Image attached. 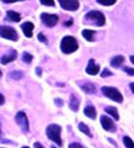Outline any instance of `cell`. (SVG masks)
<instances>
[{
	"label": "cell",
	"instance_id": "f1b7e54d",
	"mask_svg": "<svg viewBox=\"0 0 134 148\" xmlns=\"http://www.w3.org/2000/svg\"><path fill=\"white\" fill-rule=\"evenodd\" d=\"M69 148H84V147L81 146L80 143H71V145L69 146Z\"/></svg>",
	"mask_w": 134,
	"mask_h": 148
},
{
	"label": "cell",
	"instance_id": "6da1fadb",
	"mask_svg": "<svg viewBox=\"0 0 134 148\" xmlns=\"http://www.w3.org/2000/svg\"><path fill=\"white\" fill-rule=\"evenodd\" d=\"M77 48H79V43L75 40V38H73V36H65V38H63V40L61 42V49L63 53H65V54L73 53V52H75Z\"/></svg>",
	"mask_w": 134,
	"mask_h": 148
},
{
	"label": "cell",
	"instance_id": "3957f363",
	"mask_svg": "<svg viewBox=\"0 0 134 148\" xmlns=\"http://www.w3.org/2000/svg\"><path fill=\"white\" fill-rule=\"evenodd\" d=\"M102 93L105 95L106 98L114 100L116 102H122L123 101V97L120 93V90H117L114 87H103L102 88Z\"/></svg>",
	"mask_w": 134,
	"mask_h": 148
},
{
	"label": "cell",
	"instance_id": "d4e9b609",
	"mask_svg": "<svg viewBox=\"0 0 134 148\" xmlns=\"http://www.w3.org/2000/svg\"><path fill=\"white\" fill-rule=\"evenodd\" d=\"M22 76H23V73L19 72V71H15V72H11V77L13 78H21Z\"/></svg>",
	"mask_w": 134,
	"mask_h": 148
},
{
	"label": "cell",
	"instance_id": "277c9868",
	"mask_svg": "<svg viewBox=\"0 0 134 148\" xmlns=\"http://www.w3.org/2000/svg\"><path fill=\"white\" fill-rule=\"evenodd\" d=\"M86 21H91L95 25L98 27H102L105 24V17H104V14L99 11H91L87 13L86 16Z\"/></svg>",
	"mask_w": 134,
	"mask_h": 148
},
{
	"label": "cell",
	"instance_id": "9c48e42d",
	"mask_svg": "<svg viewBox=\"0 0 134 148\" xmlns=\"http://www.w3.org/2000/svg\"><path fill=\"white\" fill-rule=\"evenodd\" d=\"M100 123L103 125V128L108 130V131H115V124L113 122L110 117H106V116H102L100 117Z\"/></svg>",
	"mask_w": 134,
	"mask_h": 148
},
{
	"label": "cell",
	"instance_id": "603a6c76",
	"mask_svg": "<svg viewBox=\"0 0 134 148\" xmlns=\"http://www.w3.org/2000/svg\"><path fill=\"white\" fill-rule=\"evenodd\" d=\"M23 60H24L26 63H30V62L33 60V56L29 54V53H24V54H23Z\"/></svg>",
	"mask_w": 134,
	"mask_h": 148
},
{
	"label": "cell",
	"instance_id": "cb8c5ba5",
	"mask_svg": "<svg viewBox=\"0 0 134 148\" xmlns=\"http://www.w3.org/2000/svg\"><path fill=\"white\" fill-rule=\"evenodd\" d=\"M40 3L46 5V6H55V1L53 0H40Z\"/></svg>",
	"mask_w": 134,
	"mask_h": 148
},
{
	"label": "cell",
	"instance_id": "5b68a950",
	"mask_svg": "<svg viewBox=\"0 0 134 148\" xmlns=\"http://www.w3.org/2000/svg\"><path fill=\"white\" fill-rule=\"evenodd\" d=\"M0 36L11 41H17L18 39L17 32L11 27H0Z\"/></svg>",
	"mask_w": 134,
	"mask_h": 148
},
{
	"label": "cell",
	"instance_id": "30bf717a",
	"mask_svg": "<svg viewBox=\"0 0 134 148\" xmlns=\"http://www.w3.org/2000/svg\"><path fill=\"white\" fill-rule=\"evenodd\" d=\"M99 69H100L99 65L95 64L93 59H91V60H89V63H88V65H87V68H86V72L89 73V75L94 76V75H97V73L99 72Z\"/></svg>",
	"mask_w": 134,
	"mask_h": 148
},
{
	"label": "cell",
	"instance_id": "ffe728a7",
	"mask_svg": "<svg viewBox=\"0 0 134 148\" xmlns=\"http://www.w3.org/2000/svg\"><path fill=\"white\" fill-rule=\"evenodd\" d=\"M79 129L82 131L84 134H86V135H88V136H91V131H89L88 127H87L85 123H80V124H79Z\"/></svg>",
	"mask_w": 134,
	"mask_h": 148
},
{
	"label": "cell",
	"instance_id": "4316f807",
	"mask_svg": "<svg viewBox=\"0 0 134 148\" xmlns=\"http://www.w3.org/2000/svg\"><path fill=\"white\" fill-rule=\"evenodd\" d=\"M110 75H113V73H111V71H109L108 69H105L103 71V73H102V77H108V76H110Z\"/></svg>",
	"mask_w": 134,
	"mask_h": 148
},
{
	"label": "cell",
	"instance_id": "f546056e",
	"mask_svg": "<svg viewBox=\"0 0 134 148\" xmlns=\"http://www.w3.org/2000/svg\"><path fill=\"white\" fill-rule=\"evenodd\" d=\"M34 148H45V147L41 143H39V142H35L34 143Z\"/></svg>",
	"mask_w": 134,
	"mask_h": 148
},
{
	"label": "cell",
	"instance_id": "83f0119b",
	"mask_svg": "<svg viewBox=\"0 0 134 148\" xmlns=\"http://www.w3.org/2000/svg\"><path fill=\"white\" fill-rule=\"evenodd\" d=\"M124 71L127 72L129 76H133V75H134V70H133L132 68H124Z\"/></svg>",
	"mask_w": 134,
	"mask_h": 148
},
{
	"label": "cell",
	"instance_id": "d6986e66",
	"mask_svg": "<svg viewBox=\"0 0 134 148\" xmlns=\"http://www.w3.org/2000/svg\"><path fill=\"white\" fill-rule=\"evenodd\" d=\"M81 88H82V90H85L88 94H93L95 92V88H94V86L92 83H85V84L81 86Z\"/></svg>",
	"mask_w": 134,
	"mask_h": 148
},
{
	"label": "cell",
	"instance_id": "2e32d148",
	"mask_svg": "<svg viewBox=\"0 0 134 148\" xmlns=\"http://www.w3.org/2000/svg\"><path fill=\"white\" fill-rule=\"evenodd\" d=\"M79 105H80L79 99L75 97V95H71V98H70V108L76 112V111L79 110Z\"/></svg>",
	"mask_w": 134,
	"mask_h": 148
},
{
	"label": "cell",
	"instance_id": "44dd1931",
	"mask_svg": "<svg viewBox=\"0 0 134 148\" xmlns=\"http://www.w3.org/2000/svg\"><path fill=\"white\" fill-rule=\"evenodd\" d=\"M97 3L104 6H111L116 3V0H97Z\"/></svg>",
	"mask_w": 134,
	"mask_h": 148
},
{
	"label": "cell",
	"instance_id": "e575fe53",
	"mask_svg": "<svg viewBox=\"0 0 134 148\" xmlns=\"http://www.w3.org/2000/svg\"><path fill=\"white\" fill-rule=\"evenodd\" d=\"M0 137H1V125H0Z\"/></svg>",
	"mask_w": 134,
	"mask_h": 148
},
{
	"label": "cell",
	"instance_id": "e0dca14e",
	"mask_svg": "<svg viewBox=\"0 0 134 148\" xmlns=\"http://www.w3.org/2000/svg\"><path fill=\"white\" fill-rule=\"evenodd\" d=\"M7 17H9V19H11L13 22H19L21 21V14L18 12H15V11H7Z\"/></svg>",
	"mask_w": 134,
	"mask_h": 148
},
{
	"label": "cell",
	"instance_id": "8992f818",
	"mask_svg": "<svg viewBox=\"0 0 134 148\" xmlns=\"http://www.w3.org/2000/svg\"><path fill=\"white\" fill-rule=\"evenodd\" d=\"M58 3L61 4L64 10L68 11H76L80 7L79 0H58Z\"/></svg>",
	"mask_w": 134,
	"mask_h": 148
},
{
	"label": "cell",
	"instance_id": "836d02e7",
	"mask_svg": "<svg viewBox=\"0 0 134 148\" xmlns=\"http://www.w3.org/2000/svg\"><path fill=\"white\" fill-rule=\"evenodd\" d=\"M36 72H38V75H39V76H41V70H40L39 68H38V69H36Z\"/></svg>",
	"mask_w": 134,
	"mask_h": 148
},
{
	"label": "cell",
	"instance_id": "7c38bea8",
	"mask_svg": "<svg viewBox=\"0 0 134 148\" xmlns=\"http://www.w3.org/2000/svg\"><path fill=\"white\" fill-rule=\"evenodd\" d=\"M16 57H17V52H16V51H12V52H10L9 54L4 56L1 59H0V62H1V64H7V63L15 60V59H16Z\"/></svg>",
	"mask_w": 134,
	"mask_h": 148
},
{
	"label": "cell",
	"instance_id": "7a4b0ae2",
	"mask_svg": "<svg viewBox=\"0 0 134 148\" xmlns=\"http://www.w3.org/2000/svg\"><path fill=\"white\" fill-rule=\"evenodd\" d=\"M61 127L57 124H51L48 125V128L46 129V135L50 140H52L56 145L62 146V138H61Z\"/></svg>",
	"mask_w": 134,
	"mask_h": 148
},
{
	"label": "cell",
	"instance_id": "484cf974",
	"mask_svg": "<svg viewBox=\"0 0 134 148\" xmlns=\"http://www.w3.org/2000/svg\"><path fill=\"white\" fill-rule=\"evenodd\" d=\"M38 39H39V41H41V42H47L46 38H45V35H44L42 33H40V34L38 35Z\"/></svg>",
	"mask_w": 134,
	"mask_h": 148
},
{
	"label": "cell",
	"instance_id": "ba28073f",
	"mask_svg": "<svg viewBox=\"0 0 134 148\" xmlns=\"http://www.w3.org/2000/svg\"><path fill=\"white\" fill-rule=\"evenodd\" d=\"M41 21L47 27H53L58 22V16L57 14H50V13H42L41 14Z\"/></svg>",
	"mask_w": 134,
	"mask_h": 148
},
{
	"label": "cell",
	"instance_id": "4dcf8cb0",
	"mask_svg": "<svg viewBox=\"0 0 134 148\" xmlns=\"http://www.w3.org/2000/svg\"><path fill=\"white\" fill-rule=\"evenodd\" d=\"M56 103H57L58 106H62V105H63V101H62L61 99H56Z\"/></svg>",
	"mask_w": 134,
	"mask_h": 148
},
{
	"label": "cell",
	"instance_id": "7402d4cb",
	"mask_svg": "<svg viewBox=\"0 0 134 148\" xmlns=\"http://www.w3.org/2000/svg\"><path fill=\"white\" fill-rule=\"evenodd\" d=\"M123 143H124V146L127 147V148H134V147H133L132 138H129L128 136H124V137H123Z\"/></svg>",
	"mask_w": 134,
	"mask_h": 148
},
{
	"label": "cell",
	"instance_id": "1f68e13d",
	"mask_svg": "<svg viewBox=\"0 0 134 148\" xmlns=\"http://www.w3.org/2000/svg\"><path fill=\"white\" fill-rule=\"evenodd\" d=\"M3 103H4V97L0 94V105H3Z\"/></svg>",
	"mask_w": 134,
	"mask_h": 148
},
{
	"label": "cell",
	"instance_id": "ac0fdd59",
	"mask_svg": "<svg viewBox=\"0 0 134 148\" xmlns=\"http://www.w3.org/2000/svg\"><path fill=\"white\" fill-rule=\"evenodd\" d=\"M105 111H106V112L111 116V117H113L114 118V119H118V118H120V116H118V112H117V110L115 108V107H113V106H110V107H106L105 108Z\"/></svg>",
	"mask_w": 134,
	"mask_h": 148
},
{
	"label": "cell",
	"instance_id": "8fae6325",
	"mask_svg": "<svg viewBox=\"0 0 134 148\" xmlns=\"http://www.w3.org/2000/svg\"><path fill=\"white\" fill-rule=\"evenodd\" d=\"M22 30H23V33L27 38H32L33 30H34V24L32 22H26V23H23V25H22Z\"/></svg>",
	"mask_w": 134,
	"mask_h": 148
},
{
	"label": "cell",
	"instance_id": "8d00e7d4",
	"mask_svg": "<svg viewBox=\"0 0 134 148\" xmlns=\"http://www.w3.org/2000/svg\"><path fill=\"white\" fill-rule=\"evenodd\" d=\"M0 76H1V71H0Z\"/></svg>",
	"mask_w": 134,
	"mask_h": 148
},
{
	"label": "cell",
	"instance_id": "d590c367",
	"mask_svg": "<svg viewBox=\"0 0 134 148\" xmlns=\"http://www.w3.org/2000/svg\"><path fill=\"white\" fill-rule=\"evenodd\" d=\"M22 148H29V147H22Z\"/></svg>",
	"mask_w": 134,
	"mask_h": 148
},
{
	"label": "cell",
	"instance_id": "5bb4252c",
	"mask_svg": "<svg viewBox=\"0 0 134 148\" xmlns=\"http://www.w3.org/2000/svg\"><path fill=\"white\" fill-rule=\"evenodd\" d=\"M124 60V58L122 56H116L111 59V66H114V68H118Z\"/></svg>",
	"mask_w": 134,
	"mask_h": 148
},
{
	"label": "cell",
	"instance_id": "52a82bcc",
	"mask_svg": "<svg viewBox=\"0 0 134 148\" xmlns=\"http://www.w3.org/2000/svg\"><path fill=\"white\" fill-rule=\"evenodd\" d=\"M16 122H17V124L21 127V129L23 130V131H28L29 130V122H28V118H27V116H26V113L24 112H18L17 114H16Z\"/></svg>",
	"mask_w": 134,
	"mask_h": 148
},
{
	"label": "cell",
	"instance_id": "4fadbf2b",
	"mask_svg": "<svg viewBox=\"0 0 134 148\" xmlns=\"http://www.w3.org/2000/svg\"><path fill=\"white\" fill-rule=\"evenodd\" d=\"M85 114L88 117V118H91V119H94V118L97 117V112H95V108L93 106H86L85 107Z\"/></svg>",
	"mask_w": 134,
	"mask_h": 148
},
{
	"label": "cell",
	"instance_id": "d6a6232c",
	"mask_svg": "<svg viewBox=\"0 0 134 148\" xmlns=\"http://www.w3.org/2000/svg\"><path fill=\"white\" fill-rule=\"evenodd\" d=\"M129 87H131V90H132V93H133V92H134V84H133V83H131V84H129Z\"/></svg>",
	"mask_w": 134,
	"mask_h": 148
},
{
	"label": "cell",
	"instance_id": "9a60e30c",
	"mask_svg": "<svg viewBox=\"0 0 134 148\" xmlns=\"http://www.w3.org/2000/svg\"><path fill=\"white\" fill-rule=\"evenodd\" d=\"M82 35H84V38H85L87 41H93V40H94L95 32H94V30H89V29H85V30L82 32Z\"/></svg>",
	"mask_w": 134,
	"mask_h": 148
}]
</instances>
